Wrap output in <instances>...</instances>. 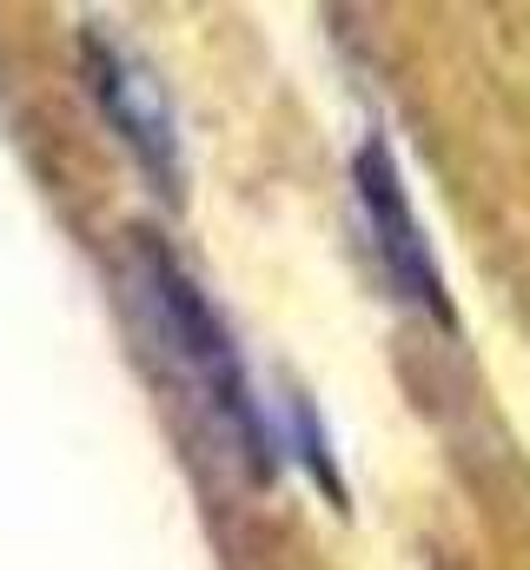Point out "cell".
Masks as SVG:
<instances>
[{"instance_id": "3", "label": "cell", "mask_w": 530, "mask_h": 570, "mask_svg": "<svg viewBox=\"0 0 530 570\" xmlns=\"http://www.w3.org/2000/svg\"><path fill=\"white\" fill-rule=\"evenodd\" d=\"M352 179H359V206H365V226H372V246L385 259L392 285L424 305L431 318H451V298H444V279H438V259H431V239L411 213V193L398 179V159L385 140H365L359 159H352Z\"/></svg>"}, {"instance_id": "4", "label": "cell", "mask_w": 530, "mask_h": 570, "mask_svg": "<svg viewBox=\"0 0 530 570\" xmlns=\"http://www.w3.org/2000/svg\"><path fill=\"white\" fill-rule=\"evenodd\" d=\"M292 425H298V458L318 471V484H325L332 498H345V491H338V471H332V458H325V438H318V425H312V405H305V399L292 405Z\"/></svg>"}, {"instance_id": "1", "label": "cell", "mask_w": 530, "mask_h": 570, "mask_svg": "<svg viewBox=\"0 0 530 570\" xmlns=\"http://www.w3.org/2000/svg\"><path fill=\"white\" fill-rule=\"evenodd\" d=\"M132 285H139V305L153 312V332L166 338V352L186 365V379L206 392V405H219V419L239 431V444L253 451V464H272V438H265V412L253 399V379L219 325V312L206 305V292L179 273V259L153 239L132 246Z\"/></svg>"}, {"instance_id": "2", "label": "cell", "mask_w": 530, "mask_h": 570, "mask_svg": "<svg viewBox=\"0 0 530 570\" xmlns=\"http://www.w3.org/2000/svg\"><path fill=\"white\" fill-rule=\"evenodd\" d=\"M80 73H87L94 107H100L107 127L120 134V146L146 166V179L166 186V193H179V173H186V166H179V127H173L166 87L132 60L107 27H87V33H80Z\"/></svg>"}]
</instances>
